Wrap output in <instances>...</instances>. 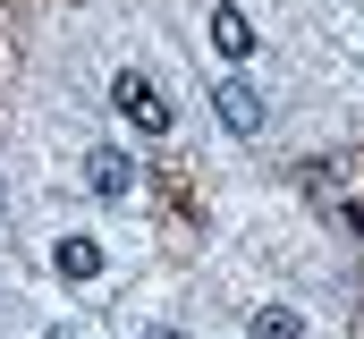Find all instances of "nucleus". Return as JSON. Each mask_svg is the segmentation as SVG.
I'll use <instances>...</instances> for the list:
<instances>
[{
    "mask_svg": "<svg viewBox=\"0 0 364 339\" xmlns=\"http://www.w3.org/2000/svg\"><path fill=\"white\" fill-rule=\"evenodd\" d=\"M212 110H220V127H229V136H263V119H272V110H263V93H255L246 77L212 85Z\"/></svg>",
    "mask_w": 364,
    "mask_h": 339,
    "instance_id": "2",
    "label": "nucleus"
},
{
    "mask_svg": "<svg viewBox=\"0 0 364 339\" xmlns=\"http://www.w3.org/2000/svg\"><path fill=\"white\" fill-rule=\"evenodd\" d=\"M110 110H119L136 136H170V93H161L153 77H136V68L110 77Z\"/></svg>",
    "mask_w": 364,
    "mask_h": 339,
    "instance_id": "1",
    "label": "nucleus"
},
{
    "mask_svg": "<svg viewBox=\"0 0 364 339\" xmlns=\"http://www.w3.org/2000/svg\"><path fill=\"white\" fill-rule=\"evenodd\" d=\"M255 43H263V34H255V17L220 0V9H212V51H220V60H255Z\"/></svg>",
    "mask_w": 364,
    "mask_h": 339,
    "instance_id": "4",
    "label": "nucleus"
},
{
    "mask_svg": "<svg viewBox=\"0 0 364 339\" xmlns=\"http://www.w3.org/2000/svg\"><path fill=\"white\" fill-rule=\"evenodd\" d=\"M144 339H178V331H144Z\"/></svg>",
    "mask_w": 364,
    "mask_h": 339,
    "instance_id": "7",
    "label": "nucleus"
},
{
    "mask_svg": "<svg viewBox=\"0 0 364 339\" xmlns=\"http://www.w3.org/2000/svg\"><path fill=\"white\" fill-rule=\"evenodd\" d=\"M255 339H305V323L288 314V306H255V323H246Z\"/></svg>",
    "mask_w": 364,
    "mask_h": 339,
    "instance_id": "6",
    "label": "nucleus"
},
{
    "mask_svg": "<svg viewBox=\"0 0 364 339\" xmlns=\"http://www.w3.org/2000/svg\"><path fill=\"white\" fill-rule=\"evenodd\" d=\"M85 187L102 195V204H127V195H136V162H127L119 145H93L85 153Z\"/></svg>",
    "mask_w": 364,
    "mask_h": 339,
    "instance_id": "3",
    "label": "nucleus"
},
{
    "mask_svg": "<svg viewBox=\"0 0 364 339\" xmlns=\"http://www.w3.org/2000/svg\"><path fill=\"white\" fill-rule=\"evenodd\" d=\"M51 263H60V280H102V246L93 238H60Z\"/></svg>",
    "mask_w": 364,
    "mask_h": 339,
    "instance_id": "5",
    "label": "nucleus"
}]
</instances>
